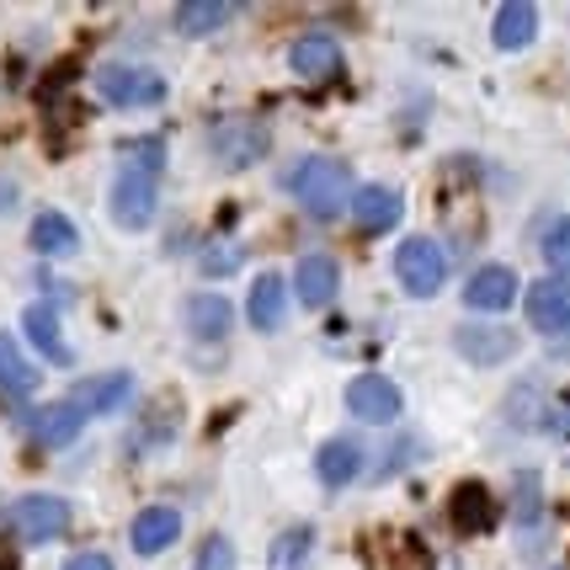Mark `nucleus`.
Instances as JSON below:
<instances>
[{
  "label": "nucleus",
  "mask_w": 570,
  "mask_h": 570,
  "mask_svg": "<svg viewBox=\"0 0 570 570\" xmlns=\"http://www.w3.org/2000/svg\"><path fill=\"white\" fill-rule=\"evenodd\" d=\"M288 193H294L298 208L315 214V219H336V214L352 208V198H357L352 171L336 160V155H309V160H298L294 176H288Z\"/></svg>",
  "instance_id": "1"
},
{
  "label": "nucleus",
  "mask_w": 570,
  "mask_h": 570,
  "mask_svg": "<svg viewBox=\"0 0 570 570\" xmlns=\"http://www.w3.org/2000/svg\"><path fill=\"white\" fill-rule=\"evenodd\" d=\"M97 97L118 112H139V107H160L166 101V80L145 65H101L97 70Z\"/></svg>",
  "instance_id": "2"
},
{
  "label": "nucleus",
  "mask_w": 570,
  "mask_h": 570,
  "mask_svg": "<svg viewBox=\"0 0 570 570\" xmlns=\"http://www.w3.org/2000/svg\"><path fill=\"white\" fill-rule=\"evenodd\" d=\"M448 267H453L448 250L438 246V240H426V235H411V240H400V250H395V277L411 298L438 294L448 283Z\"/></svg>",
  "instance_id": "3"
},
{
  "label": "nucleus",
  "mask_w": 570,
  "mask_h": 570,
  "mask_svg": "<svg viewBox=\"0 0 570 570\" xmlns=\"http://www.w3.org/2000/svg\"><path fill=\"white\" fill-rule=\"evenodd\" d=\"M107 208H112V224H118V229H145V224H155V208H160V176L124 166L118 181H112Z\"/></svg>",
  "instance_id": "4"
},
{
  "label": "nucleus",
  "mask_w": 570,
  "mask_h": 570,
  "mask_svg": "<svg viewBox=\"0 0 570 570\" xmlns=\"http://www.w3.org/2000/svg\"><path fill=\"white\" fill-rule=\"evenodd\" d=\"M208 149H214V160H219L224 171H246V166H256L273 149V134L256 124V118H229V124H214Z\"/></svg>",
  "instance_id": "5"
},
{
  "label": "nucleus",
  "mask_w": 570,
  "mask_h": 570,
  "mask_svg": "<svg viewBox=\"0 0 570 570\" xmlns=\"http://www.w3.org/2000/svg\"><path fill=\"white\" fill-rule=\"evenodd\" d=\"M448 522H453V533H464V539L491 533V528L501 522L497 491H491L485 480H459V485H453V497H448Z\"/></svg>",
  "instance_id": "6"
},
{
  "label": "nucleus",
  "mask_w": 570,
  "mask_h": 570,
  "mask_svg": "<svg viewBox=\"0 0 570 570\" xmlns=\"http://www.w3.org/2000/svg\"><path fill=\"white\" fill-rule=\"evenodd\" d=\"M11 528L22 533L27 544H49L70 528V501L65 497H22L11 507Z\"/></svg>",
  "instance_id": "7"
},
{
  "label": "nucleus",
  "mask_w": 570,
  "mask_h": 570,
  "mask_svg": "<svg viewBox=\"0 0 570 570\" xmlns=\"http://www.w3.org/2000/svg\"><path fill=\"white\" fill-rule=\"evenodd\" d=\"M347 411L357 422H395L400 416V384L384 373H357L347 384Z\"/></svg>",
  "instance_id": "8"
},
{
  "label": "nucleus",
  "mask_w": 570,
  "mask_h": 570,
  "mask_svg": "<svg viewBox=\"0 0 570 570\" xmlns=\"http://www.w3.org/2000/svg\"><path fill=\"white\" fill-rule=\"evenodd\" d=\"M91 422L80 405H75L70 395L65 400H53V405H43V411H32L27 416V432H32V443H43V448H65L80 438V426Z\"/></svg>",
  "instance_id": "9"
},
{
  "label": "nucleus",
  "mask_w": 570,
  "mask_h": 570,
  "mask_svg": "<svg viewBox=\"0 0 570 570\" xmlns=\"http://www.w3.org/2000/svg\"><path fill=\"white\" fill-rule=\"evenodd\" d=\"M528 321L539 331H570V277L528 283Z\"/></svg>",
  "instance_id": "10"
},
{
  "label": "nucleus",
  "mask_w": 570,
  "mask_h": 570,
  "mask_svg": "<svg viewBox=\"0 0 570 570\" xmlns=\"http://www.w3.org/2000/svg\"><path fill=\"white\" fill-rule=\"evenodd\" d=\"M518 273L512 267H501V262H491V267H480V273L470 277V288H464V304L470 309H480V315H501L512 298H518Z\"/></svg>",
  "instance_id": "11"
},
{
  "label": "nucleus",
  "mask_w": 570,
  "mask_h": 570,
  "mask_svg": "<svg viewBox=\"0 0 570 570\" xmlns=\"http://www.w3.org/2000/svg\"><path fill=\"white\" fill-rule=\"evenodd\" d=\"M453 347L464 352L470 363L491 368V363H507V357L518 352V336H512L507 325H459V331H453Z\"/></svg>",
  "instance_id": "12"
},
{
  "label": "nucleus",
  "mask_w": 570,
  "mask_h": 570,
  "mask_svg": "<svg viewBox=\"0 0 570 570\" xmlns=\"http://www.w3.org/2000/svg\"><path fill=\"white\" fill-rule=\"evenodd\" d=\"M405 214V198H400L395 187H384V181H373V187H357V198H352V219L363 235H384L390 224H400Z\"/></svg>",
  "instance_id": "13"
},
{
  "label": "nucleus",
  "mask_w": 570,
  "mask_h": 570,
  "mask_svg": "<svg viewBox=\"0 0 570 570\" xmlns=\"http://www.w3.org/2000/svg\"><path fill=\"white\" fill-rule=\"evenodd\" d=\"M288 65H294L298 80H331V75H342V43L331 32H309L294 43Z\"/></svg>",
  "instance_id": "14"
},
{
  "label": "nucleus",
  "mask_w": 570,
  "mask_h": 570,
  "mask_svg": "<svg viewBox=\"0 0 570 570\" xmlns=\"http://www.w3.org/2000/svg\"><path fill=\"white\" fill-rule=\"evenodd\" d=\"M336 288H342V273H336V262L331 256H304L298 262V273H294V294L309 304V309H325L331 298H336Z\"/></svg>",
  "instance_id": "15"
},
{
  "label": "nucleus",
  "mask_w": 570,
  "mask_h": 570,
  "mask_svg": "<svg viewBox=\"0 0 570 570\" xmlns=\"http://www.w3.org/2000/svg\"><path fill=\"white\" fill-rule=\"evenodd\" d=\"M75 405L86 411V416H101V411H118V405H128L134 400V373H101V379H86L80 390H75Z\"/></svg>",
  "instance_id": "16"
},
{
  "label": "nucleus",
  "mask_w": 570,
  "mask_h": 570,
  "mask_svg": "<svg viewBox=\"0 0 570 570\" xmlns=\"http://www.w3.org/2000/svg\"><path fill=\"white\" fill-rule=\"evenodd\" d=\"M176 533H181V512H176V507H145V512L134 518V528H128V539H134L139 554H160V549H171Z\"/></svg>",
  "instance_id": "17"
},
{
  "label": "nucleus",
  "mask_w": 570,
  "mask_h": 570,
  "mask_svg": "<svg viewBox=\"0 0 570 570\" xmlns=\"http://www.w3.org/2000/svg\"><path fill=\"white\" fill-rule=\"evenodd\" d=\"M229 325H235V309H229V298L224 294H193L187 298V331H193L198 342H224Z\"/></svg>",
  "instance_id": "18"
},
{
  "label": "nucleus",
  "mask_w": 570,
  "mask_h": 570,
  "mask_svg": "<svg viewBox=\"0 0 570 570\" xmlns=\"http://www.w3.org/2000/svg\"><path fill=\"white\" fill-rule=\"evenodd\" d=\"M315 474H321L325 485H352V480L363 474V443H357V438H331V443H321Z\"/></svg>",
  "instance_id": "19"
},
{
  "label": "nucleus",
  "mask_w": 570,
  "mask_h": 570,
  "mask_svg": "<svg viewBox=\"0 0 570 570\" xmlns=\"http://www.w3.org/2000/svg\"><path fill=\"white\" fill-rule=\"evenodd\" d=\"M22 331L32 336V347L43 352L49 363H59V368L75 357L70 342H65V331H59V315H53L49 304H27V309H22Z\"/></svg>",
  "instance_id": "20"
},
{
  "label": "nucleus",
  "mask_w": 570,
  "mask_h": 570,
  "mask_svg": "<svg viewBox=\"0 0 570 570\" xmlns=\"http://www.w3.org/2000/svg\"><path fill=\"white\" fill-rule=\"evenodd\" d=\"M533 32H539V6H528V0H507V6L497 11V27H491L497 49H507V53L528 49Z\"/></svg>",
  "instance_id": "21"
},
{
  "label": "nucleus",
  "mask_w": 570,
  "mask_h": 570,
  "mask_svg": "<svg viewBox=\"0 0 570 570\" xmlns=\"http://www.w3.org/2000/svg\"><path fill=\"white\" fill-rule=\"evenodd\" d=\"M283 321H288V288H283L277 273H262L256 288H250V325L256 331H277Z\"/></svg>",
  "instance_id": "22"
},
{
  "label": "nucleus",
  "mask_w": 570,
  "mask_h": 570,
  "mask_svg": "<svg viewBox=\"0 0 570 570\" xmlns=\"http://www.w3.org/2000/svg\"><path fill=\"white\" fill-rule=\"evenodd\" d=\"M32 250H38V256H75V250H80L75 219H65L59 208L38 214V219H32Z\"/></svg>",
  "instance_id": "23"
},
{
  "label": "nucleus",
  "mask_w": 570,
  "mask_h": 570,
  "mask_svg": "<svg viewBox=\"0 0 570 570\" xmlns=\"http://www.w3.org/2000/svg\"><path fill=\"white\" fill-rule=\"evenodd\" d=\"M38 390V368L32 357L17 347V336L0 331V395H32Z\"/></svg>",
  "instance_id": "24"
},
{
  "label": "nucleus",
  "mask_w": 570,
  "mask_h": 570,
  "mask_svg": "<svg viewBox=\"0 0 570 570\" xmlns=\"http://www.w3.org/2000/svg\"><path fill=\"white\" fill-rule=\"evenodd\" d=\"M315 560V528H283L267 549V570H309Z\"/></svg>",
  "instance_id": "25"
},
{
  "label": "nucleus",
  "mask_w": 570,
  "mask_h": 570,
  "mask_svg": "<svg viewBox=\"0 0 570 570\" xmlns=\"http://www.w3.org/2000/svg\"><path fill=\"white\" fill-rule=\"evenodd\" d=\"M229 6L224 0H187V6H176V32H187V38H214L219 27H229Z\"/></svg>",
  "instance_id": "26"
},
{
  "label": "nucleus",
  "mask_w": 570,
  "mask_h": 570,
  "mask_svg": "<svg viewBox=\"0 0 570 570\" xmlns=\"http://www.w3.org/2000/svg\"><path fill=\"white\" fill-rule=\"evenodd\" d=\"M533 240H539V256L554 267V277H570V214H549L533 229Z\"/></svg>",
  "instance_id": "27"
},
{
  "label": "nucleus",
  "mask_w": 570,
  "mask_h": 570,
  "mask_svg": "<svg viewBox=\"0 0 570 570\" xmlns=\"http://www.w3.org/2000/svg\"><path fill=\"white\" fill-rule=\"evenodd\" d=\"M193 570H240V560H235V544L224 539V533H208L198 549V566Z\"/></svg>",
  "instance_id": "28"
},
{
  "label": "nucleus",
  "mask_w": 570,
  "mask_h": 570,
  "mask_svg": "<svg viewBox=\"0 0 570 570\" xmlns=\"http://www.w3.org/2000/svg\"><path fill=\"white\" fill-rule=\"evenodd\" d=\"M235 267H240V246H229V240H214V246H203L198 273H208V277H229Z\"/></svg>",
  "instance_id": "29"
},
{
  "label": "nucleus",
  "mask_w": 570,
  "mask_h": 570,
  "mask_svg": "<svg viewBox=\"0 0 570 570\" xmlns=\"http://www.w3.org/2000/svg\"><path fill=\"white\" fill-rule=\"evenodd\" d=\"M395 570H432V549L422 544V533H400V544H395Z\"/></svg>",
  "instance_id": "30"
},
{
  "label": "nucleus",
  "mask_w": 570,
  "mask_h": 570,
  "mask_svg": "<svg viewBox=\"0 0 570 570\" xmlns=\"http://www.w3.org/2000/svg\"><path fill=\"white\" fill-rule=\"evenodd\" d=\"M124 155H128V166H134V171L160 176V160H166V145H160V139H134V145H128Z\"/></svg>",
  "instance_id": "31"
},
{
  "label": "nucleus",
  "mask_w": 570,
  "mask_h": 570,
  "mask_svg": "<svg viewBox=\"0 0 570 570\" xmlns=\"http://www.w3.org/2000/svg\"><path fill=\"white\" fill-rule=\"evenodd\" d=\"M65 570H112V560H107V554H75Z\"/></svg>",
  "instance_id": "32"
},
{
  "label": "nucleus",
  "mask_w": 570,
  "mask_h": 570,
  "mask_svg": "<svg viewBox=\"0 0 570 570\" xmlns=\"http://www.w3.org/2000/svg\"><path fill=\"white\" fill-rule=\"evenodd\" d=\"M17 198V187H11V181H0V214H6V203Z\"/></svg>",
  "instance_id": "33"
}]
</instances>
